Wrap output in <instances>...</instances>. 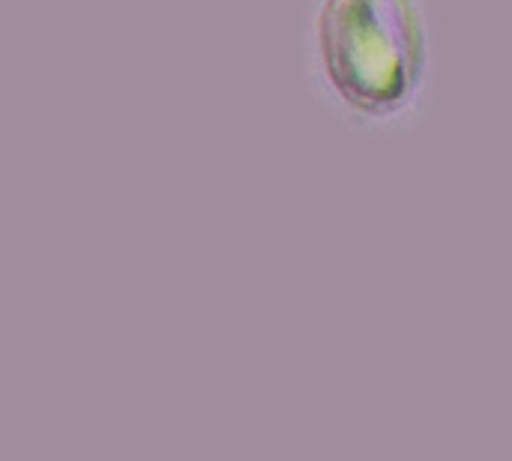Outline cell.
Segmentation results:
<instances>
[{"mask_svg":"<svg viewBox=\"0 0 512 461\" xmlns=\"http://www.w3.org/2000/svg\"><path fill=\"white\" fill-rule=\"evenodd\" d=\"M303 78L312 102L345 132H417L441 81L429 0H309Z\"/></svg>","mask_w":512,"mask_h":461,"instance_id":"cell-1","label":"cell"}]
</instances>
